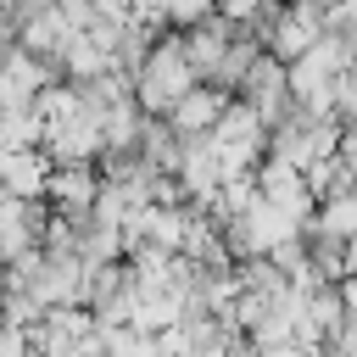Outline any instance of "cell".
Segmentation results:
<instances>
[{
    "label": "cell",
    "instance_id": "6da1fadb",
    "mask_svg": "<svg viewBox=\"0 0 357 357\" xmlns=\"http://www.w3.org/2000/svg\"><path fill=\"white\" fill-rule=\"evenodd\" d=\"M139 106L145 112H173V100L178 95H190L195 89V67H190V56H184V45L178 39H162V45H151L145 50V61H139Z\"/></svg>",
    "mask_w": 357,
    "mask_h": 357
},
{
    "label": "cell",
    "instance_id": "7a4b0ae2",
    "mask_svg": "<svg viewBox=\"0 0 357 357\" xmlns=\"http://www.w3.org/2000/svg\"><path fill=\"white\" fill-rule=\"evenodd\" d=\"M229 240H234V251H245V257H273L279 245L301 240V223L284 218L279 206H268V201L257 195L240 218H229Z\"/></svg>",
    "mask_w": 357,
    "mask_h": 357
},
{
    "label": "cell",
    "instance_id": "3957f363",
    "mask_svg": "<svg viewBox=\"0 0 357 357\" xmlns=\"http://www.w3.org/2000/svg\"><path fill=\"white\" fill-rule=\"evenodd\" d=\"M335 145H340V128H335L329 117H301V123H279V134H273V162H284V167L307 173V167L329 162V156H335Z\"/></svg>",
    "mask_w": 357,
    "mask_h": 357
},
{
    "label": "cell",
    "instance_id": "277c9868",
    "mask_svg": "<svg viewBox=\"0 0 357 357\" xmlns=\"http://www.w3.org/2000/svg\"><path fill=\"white\" fill-rule=\"evenodd\" d=\"M318 39H324V11H318V0H296V6L273 11V22H268V56H273L279 67L301 61Z\"/></svg>",
    "mask_w": 357,
    "mask_h": 357
},
{
    "label": "cell",
    "instance_id": "5b68a950",
    "mask_svg": "<svg viewBox=\"0 0 357 357\" xmlns=\"http://www.w3.org/2000/svg\"><path fill=\"white\" fill-rule=\"evenodd\" d=\"M240 89H245V106L262 117V128L279 123V112H284V100H290V84H284V67H279L273 56H257V61L245 67Z\"/></svg>",
    "mask_w": 357,
    "mask_h": 357
},
{
    "label": "cell",
    "instance_id": "8992f818",
    "mask_svg": "<svg viewBox=\"0 0 357 357\" xmlns=\"http://www.w3.org/2000/svg\"><path fill=\"white\" fill-rule=\"evenodd\" d=\"M223 106H229V95H223V89H212V84L201 89V84H195L190 95H178V100H173L167 128H173V134H190V139H206V134L218 128Z\"/></svg>",
    "mask_w": 357,
    "mask_h": 357
},
{
    "label": "cell",
    "instance_id": "52a82bcc",
    "mask_svg": "<svg viewBox=\"0 0 357 357\" xmlns=\"http://www.w3.org/2000/svg\"><path fill=\"white\" fill-rule=\"evenodd\" d=\"M45 184H50V156H39V151H0V195L33 201V195H45Z\"/></svg>",
    "mask_w": 357,
    "mask_h": 357
},
{
    "label": "cell",
    "instance_id": "ba28073f",
    "mask_svg": "<svg viewBox=\"0 0 357 357\" xmlns=\"http://www.w3.org/2000/svg\"><path fill=\"white\" fill-rule=\"evenodd\" d=\"M229 39H234V28H229V22H218V17H206L201 28H190V39H178V45H184V56H190V67H195V78H218Z\"/></svg>",
    "mask_w": 357,
    "mask_h": 357
},
{
    "label": "cell",
    "instance_id": "9c48e42d",
    "mask_svg": "<svg viewBox=\"0 0 357 357\" xmlns=\"http://www.w3.org/2000/svg\"><path fill=\"white\" fill-rule=\"evenodd\" d=\"M45 195H50L61 212H89V206H95V195H100V178H95L89 167H50Z\"/></svg>",
    "mask_w": 357,
    "mask_h": 357
},
{
    "label": "cell",
    "instance_id": "30bf717a",
    "mask_svg": "<svg viewBox=\"0 0 357 357\" xmlns=\"http://www.w3.org/2000/svg\"><path fill=\"white\" fill-rule=\"evenodd\" d=\"M61 61H67V73L78 78V89L95 84V78H106V73H117V56H112L106 45H95L89 33H73L67 50H61Z\"/></svg>",
    "mask_w": 357,
    "mask_h": 357
},
{
    "label": "cell",
    "instance_id": "8fae6325",
    "mask_svg": "<svg viewBox=\"0 0 357 357\" xmlns=\"http://www.w3.org/2000/svg\"><path fill=\"white\" fill-rule=\"evenodd\" d=\"M335 162H340V167L351 173V184H357V123L340 134V145H335Z\"/></svg>",
    "mask_w": 357,
    "mask_h": 357
},
{
    "label": "cell",
    "instance_id": "7c38bea8",
    "mask_svg": "<svg viewBox=\"0 0 357 357\" xmlns=\"http://www.w3.org/2000/svg\"><path fill=\"white\" fill-rule=\"evenodd\" d=\"M335 296H340V307H346V318H357V273H346V284H340Z\"/></svg>",
    "mask_w": 357,
    "mask_h": 357
},
{
    "label": "cell",
    "instance_id": "4fadbf2b",
    "mask_svg": "<svg viewBox=\"0 0 357 357\" xmlns=\"http://www.w3.org/2000/svg\"><path fill=\"white\" fill-rule=\"evenodd\" d=\"M257 357H324V351H307V346H273V351H257Z\"/></svg>",
    "mask_w": 357,
    "mask_h": 357
},
{
    "label": "cell",
    "instance_id": "5bb4252c",
    "mask_svg": "<svg viewBox=\"0 0 357 357\" xmlns=\"http://www.w3.org/2000/svg\"><path fill=\"white\" fill-rule=\"evenodd\" d=\"M28 357H39V351H28Z\"/></svg>",
    "mask_w": 357,
    "mask_h": 357
}]
</instances>
